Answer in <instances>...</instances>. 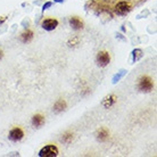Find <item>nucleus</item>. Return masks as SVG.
I'll use <instances>...</instances> for the list:
<instances>
[{"label": "nucleus", "instance_id": "4468645a", "mask_svg": "<svg viewBox=\"0 0 157 157\" xmlns=\"http://www.w3.org/2000/svg\"><path fill=\"white\" fill-rule=\"evenodd\" d=\"M78 43H80V38H78V36H72L71 39L67 41V44H68L70 47H75V46H78Z\"/></svg>", "mask_w": 157, "mask_h": 157}, {"label": "nucleus", "instance_id": "9d476101", "mask_svg": "<svg viewBox=\"0 0 157 157\" xmlns=\"http://www.w3.org/2000/svg\"><path fill=\"white\" fill-rule=\"evenodd\" d=\"M67 108V101L65 99H57L54 104V106H52V112L55 113V114H60V113H63L64 110H66Z\"/></svg>", "mask_w": 157, "mask_h": 157}, {"label": "nucleus", "instance_id": "9b49d317", "mask_svg": "<svg viewBox=\"0 0 157 157\" xmlns=\"http://www.w3.org/2000/svg\"><path fill=\"white\" fill-rule=\"evenodd\" d=\"M44 123H46V116H44V115H42L41 113L34 114L33 116H32L31 124L34 126V128H36V129L41 128V126H42Z\"/></svg>", "mask_w": 157, "mask_h": 157}, {"label": "nucleus", "instance_id": "1a4fd4ad", "mask_svg": "<svg viewBox=\"0 0 157 157\" xmlns=\"http://www.w3.org/2000/svg\"><path fill=\"white\" fill-rule=\"evenodd\" d=\"M68 23L71 25V28L73 30H75V31H80V30H82L84 28V22L78 16H72L70 21H68Z\"/></svg>", "mask_w": 157, "mask_h": 157}, {"label": "nucleus", "instance_id": "39448f33", "mask_svg": "<svg viewBox=\"0 0 157 157\" xmlns=\"http://www.w3.org/2000/svg\"><path fill=\"white\" fill-rule=\"evenodd\" d=\"M110 60H112V57H110V54L107 50H100L96 56V62L100 67L108 66Z\"/></svg>", "mask_w": 157, "mask_h": 157}, {"label": "nucleus", "instance_id": "423d86ee", "mask_svg": "<svg viewBox=\"0 0 157 157\" xmlns=\"http://www.w3.org/2000/svg\"><path fill=\"white\" fill-rule=\"evenodd\" d=\"M59 25V21L57 18H54V17H48V18H44V20L41 22V28L44 30V31H54L57 29V26Z\"/></svg>", "mask_w": 157, "mask_h": 157}, {"label": "nucleus", "instance_id": "f3484780", "mask_svg": "<svg viewBox=\"0 0 157 157\" xmlns=\"http://www.w3.org/2000/svg\"><path fill=\"white\" fill-rule=\"evenodd\" d=\"M7 16H0V25H1V24H4L5 22H6V21H7Z\"/></svg>", "mask_w": 157, "mask_h": 157}, {"label": "nucleus", "instance_id": "20e7f679", "mask_svg": "<svg viewBox=\"0 0 157 157\" xmlns=\"http://www.w3.org/2000/svg\"><path fill=\"white\" fill-rule=\"evenodd\" d=\"M25 137V132L21 126H14L13 129L9 130L8 132V139L13 142H18L23 140Z\"/></svg>", "mask_w": 157, "mask_h": 157}, {"label": "nucleus", "instance_id": "dca6fc26", "mask_svg": "<svg viewBox=\"0 0 157 157\" xmlns=\"http://www.w3.org/2000/svg\"><path fill=\"white\" fill-rule=\"evenodd\" d=\"M51 5H52V2H51V1H47V2L42 6V10H46V9H48V8H50Z\"/></svg>", "mask_w": 157, "mask_h": 157}, {"label": "nucleus", "instance_id": "ddd939ff", "mask_svg": "<svg viewBox=\"0 0 157 157\" xmlns=\"http://www.w3.org/2000/svg\"><path fill=\"white\" fill-rule=\"evenodd\" d=\"M74 140V133L72 132V131H65L63 134H62V137H60V142L64 144V145H70L72 141Z\"/></svg>", "mask_w": 157, "mask_h": 157}, {"label": "nucleus", "instance_id": "7ed1b4c3", "mask_svg": "<svg viewBox=\"0 0 157 157\" xmlns=\"http://www.w3.org/2000/svg\"><path fill=\"white\" fill-rule=\"evenodd\" d=\"M59 155L58 147L54 144H49V145L43 146L42 148L39 150L38 156L39 157H57Z\"/></svg>", "mask_w": 157, "mask_h": 157}, {"label": "nucleus", "instance_id": "6e6552de", "mask_svg": "<svg viewBox=\"0 0 157 157\" xmlns=\"http://www.w3.org/2000/svg\"><path fill=\"white\" fill-rule=\"evenodd\" d=\"M110 138V132L109 130L105 128V126H100L97 131H96V139L99 142H106L109 140Z\"/></svg>", "mask_w": 157, "mask_h": 157}, {"label": "nucleus", "instance_id": "2eb2a0df", "mask_svg": "<svg viewBox=\"0 0 157 157\" xmlns=\"http://www.w3.org/2000/svg\"><path fill=\"white\" fill-rule=\"evenodd\" d=\"M132 56H133V62L140 59L142 57V50L141 49H134V50L132 51Z\"/></svg>", "mask_w": 157, "mask_h": 157}, {"label": "nucleus", "instance_id": "f257e3e1", "mask_svg": "<svg viewBox=\"0 0 157 157\" xmlns=\"http://www.w3.org/2000/svg\"><path fill=\"white\" fill-rule=\"evenodd\" d=\"M154 86H155L154 80L150 78L149 75H141L140 78H138L137 89L140 92H144V94L151 92L154 90Z\"/></svg>", "mask_w": 157, "mask_h": 157}, {"label": "nucleus", "instance_id": "0eeeda50", "mask_svg": "<svg viewBox=\"0 0 157 157\" xmlns=\"http://www.w3.org/2000/svg\"><path fill=\"white\" fill-rule=\"evenodd\" d=\"M117 94H107L106 97H104V99L101 100V106L104 108H106V109H109L112 107H114L116 105V102H117Z\"/></svg>", "mask_w": 157, "mask_h": 157}, {"label": "nucleus", "instance_id": "f03ea898", "mask_svg": "<svg viewBox=\"0 0 157 157\" xmlns=\"http://www.w3.org/2000/svg\"><path fill=\"white\" fill-rule=\"evenodd\" d=\"M132 8L133 6L130 0H120L117 1V4L115 5L114 13L118 16H125L132 10Z\"/></svg>", "mask_w": 157, "mask_h": 157}, {"label": "nucleus", "instance_id": "a211bd4d", "mask_svg": "<svg viewBox=\"0 0 157 157\" xmlns=\"http://www.w3.org/2000/svg\"><path fill=\"white\" fill-rule=\"evenodd\" d=\"M2 57H4V50L0 48V59L2 58Z\"/></svg>", "mask_w": 157, "mask_h": 157}, {"label": "nucleus", "instance_id": "6ab92c4d", "mask_svg": "<svg viewBox=\"0 0 157 157\" xmlns=\"http://www.w3.org/2000/svg\"><path fill=\"white\" fill-rule=\"evenodd\" d=\"M56 2H63V0H55Z\"/></svg>", "mask_w": 157, "mask_h": 157}, {"label": "nucleus", "instance_id": "f8f14e48", "mask_svg": "<svg viewBox=\"0 0 157 157\" xmlns=\"http://www.w3.org/2000/svg\"><path fill=\"white\" fill-rule=\"evenodd\" d=\"M33 38H34V32L32 31L31 29H26V30H24V31L20 34V39L23 43L31 42L32 40H33Z\"/></svg>", "mask_w": 157, "mask_h": 157}]
</instances>
